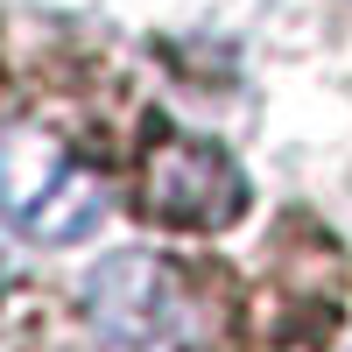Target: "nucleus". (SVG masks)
<instances>
[{
    "label": "nucleus",
    "mask_w": 352,
    "mask_h": 352,
    "mask_svg": "<svg viewBox=\"0 0 352 352\" xmlns=\"http://www.w3.org/2000/svg\"><path fill=\"white\" fill-rule=\"evenodd\" d=\"M0 219H14L28 240L71 247L106 219V184L85 162L64 155V141L43 127H8L0 134Z\"/></svg>",
    "instance_id": "1"
},
{
    "label": "nucleus",
    "mask_w": 352,
    "mask_h": 352,
    "mask_svg": "<svg viewBox=\"0 0 352 352\" xmlns=\"http://www.w3.org/2000/svg\"><path fill=\"white\" fill-rule=\"evenodd\" d=\"M0 289H8V254H0Z\"/></svg>",
    "instance_id": "4"
},
{
    "label": "nucleus",
    "mask_w": 352,
    "mask_h": 352,
    "mask_svg": "<svg viewBox=\"0 0 352 352\" xmlns=\"http://www.w3.org/2000/svg\"><path fill=\"white\" fill-rule=\"evenodd\" d=\"M85 317L120 352H190L197 303L162 254H113L85 275Z\"/></svg>",
    "instance_id": "2"
},
{
    "label": "nucleus",
    "mask_w": 352,
    "mask_h": 352,
    "mask_svg": "<svg viewBox=\"0 0 352 352\" xmlns=\"http://www.w3.org/2000/svg\"><path fill=\"white\" fill-rule=\"evenodd\" d=\"M240 169L212 141H162L148 155V212L169 226H226L240 219Z\"/></svg>",
    "instance_id": "3"
}]
</instances>
